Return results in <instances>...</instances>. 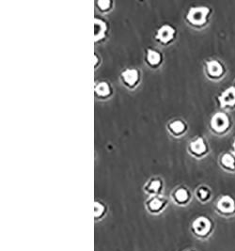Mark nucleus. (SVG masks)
I'll list each match as a JSON object with an SVG mask.
<instances>
[{"label": "nucleus", "mask_w": 235, "mask_h": 251, "mask_svg": "<svg viewBox=\"0 0 235 251\" xmlns=\"http://www.w3.org/2000/svg\"><path fill=\"white\" fill-rule=\"evenodd\" d=\"M213 224L208 217H197L191 224V232L198 239L205 240L209 238L213 232Z\"/></svg>", "instance_id": "obj_1"}, {"label": "nucleus", "mask_w": 235, "mask_h": 251, "mask_svg": "<svg viewBox=\"0 0 235 251\" xmlns=\"http://www.w3.org/2000/svg\"><path fill=\"white\" fill-rule=\"evenodd\" d=\"M209 12L210 10L207 7H193L187 13L186 18L193 25H202L206 22Z\"/></svg>", "instance_id": "obj_2"}, {"label": "nucleus", "mask_w": 235, "mask_h": 251, "mask_svg": "<svg viewBox=\"0 0 235 251\" xmlns=\"http://www.w3.org/2000/svg\"><path fill=\"white\" fill-rule=\"evenodd\" d=\"M216 210L223 216L235 214V201L231 196H223L216 203Z\"/></svg>", "instance_id": "obj_3"}, {"label": "nucleus", "mask_w": 235, "mask_h": 251, "mask_svg": "<svg viewBox=\"0 0 235 251\" xmlns=\"http://www.w3.org/2000/svg\"><path fill=\"white\" fill-rule=\"evenodd\" d=\"M167 206V201L160 196H153L146 201V208L150 214L157 215L164 211Z\"/></svg>", "instance_id": "obj_4"}, {"label": "nucleus", "mask_w": 235, "mask_h": 251, "mask_svg": "<svg viewBox=\"0 0 235 251\" xmlns=\"http://www.w3.org/2000/svg\"><path fill=\"white\" fill-rule=\"evenodd\" d=\"M211 126L213 127V130L218 133L224 132L230 126V121H229L228 116L224 113H221V112L216 113L212 118Z\"/></svg>", "instance_id": "obj_5"}, {"label": "nucleus", "mask_w": 235, "mask_h": 251, "mask_svg": "<svg viewBox=\"0 0 235 251\" xmlns=\"http://www.w3.org/2000/svg\"><path fill=\"white\" fill-rule=\"evenodd\" d=\"M175 35V29L169 25H164L157 30V39L161 43L167 44L170 42Z\"/></svg>", "instance_id": "obj_6"}, {"label": "nucleus", "mask_w": 235, "mask_h": 251, "mask_svg": "<svg viewBox=\"0 0 235 251\" xmlns=\"http://www.w3.org/2000/svg\"><path fill=\"white\" fill-rule=\"evenodd\" d=\"M172 198L175 203L180 205H185L190 201V193L185 187H179L174 191Z\"/></svg>", "instance_id": "obj_7"}, {"label": "nucleus", "mask_w": 235, "mask_h": 251, "mask_svg": "<svg viewBox=\"0 0 235 251\" xmlns=\"http://www.w3.org/2000/svg\"><path fill=\"white\" fill-rule=\"evenodd\" d=\"M219 102L221 106H234L235 104V88L232 87L227 89L219 97Z\"/></svg>", "instance_id": "obj_8"}, {"label": "nucleus", "mask_w": 235, "mask_h": 251, "mask_svg": "<svg viewBox=\"0 0 235 251\" xmlns=\"http://www.w3.org/2000/svg\"><path fill=\"white\" fill-rule=\"evenodd\" d=\"M122 75L125 83L130 87H134L139 79L138 71L135 69H126L125 71H123Z\"/></svg>", "instance_id": "obj_9"}, {"label": "nucleus", "mask_w": 235, "mask_h": 251, "mask_svg": "<svg viewBox=\"0 0 235 251\" xmlns=\"http://www.w3.org/2000/svg\"><path fill=\"white\" fill-rule=\"evenodd\" d=\"M106 32V24L101 19L96 18L94 20V40L97 42L104 38Z\"/></svg>", "instance_id": "obj_10"}, {"label": "nucleus", "mask_w": 235, "mask_h": 251, "mask_svg": "<svg viewBox=\"0 0 235 251\" xmlns=\"http://www.w3.org/2000/svg\"><path fill=\"white\" fill-rule=\"evenodd\" d=\"M162 187H163L162 182L158 179H154L146 184L145 191L148 194L152 195V197L158 196L161 193Z\"/></svg>", "instance_id": "obj_11"}, {"label": "nucleus", "mask_w": 235, "mask_h": 251, "mask_svg": "<svg viewBox=\"0 0 235 251\" xmlns=\"http://www.w3.org/2000/svg\"><path fill=\"white\" fill-rule=\"evenodd\" d=\"M207 71L213 77H218L223 74V66L217 60H211L207 62Z\"/></svg>", "instance_id": "obj_12"}, {"label": "nucleus", "mask_w": 235, "mask_h": 251, "mask_svg": "<svg viewBox=\"0 0 235 251\" xmlns=\"http://www.w3.org/2000/svg\"><path fill=\"white\" fill-rule=\"evenodd\" d=\"M191 151L198 154V155H201L203 154L205 151H206V144L203 140L202 137H198L196 140L192 141L190 144Z\"/></svg>", "instance_id": "obj_13"}, {"label": "nucleus", "mask_w": 235, "mask_h": 251, "mask_svg": "<svg viewBox=\"0 0 235 251\" xmlns=\"http://www.w3.org/2000/svg\"><path fill=\"white\" fill-rule=\"evenodd\" d=\"M107 211V208L102 201H96L94 202V218L96 221H99L104 218Z\"/></svg>", "instance_id": "obj_14"}, {"label": "nucleus", "mask_w": 235, "mask_h": 251, "mask_svg": "<svg viewBox=\"0 0 235 251\" xmlns=\"http://www.w3.org/2000/svg\"><path fill=\"white\" fill-rule=\"evenodd\" d=\"M147 60L151 65L157 66L161 62V55L157 50L149 49L147 51Z\"/></svg>", "instance_id": "obj_15"}, {"label": "nucleus", "mask_w": 235, "mask_h": 251, "mask_svg": "<svg viewBox=\"0 0 235 251\" xmlns=\"http://www.w3.org/2000/svg\"><path fill=\"white\" fill-rule=\"evenodd\" d=\"M95 92L101 97H105L111 93V88L106 82H100L95 86Z\"/></svg>", "instance_id": "obj_16"}, {"label": "nucleus", "mask_w": 235, "mask_h": 251, "mask_svg": "<svg viewBox=\"0 0 235 251\" xmlns=\"http://www.w3.org/2000/svg\"><path fill=\"white\" fill-rule=\"evenodd\" d=\"M169 128L174 134L178 135L185 130V125L182 121H174L169 125Z\"/></svg>", "instance_id": "obj_17"}, {"label": "nucleus", "mask_w": 235, "mask_h": 251, "mask_svg": "<svg viewBox=\"0 0 235 251\" xmlns=\"http://www.w3.org/2000/svg\"><path fill=\"white\" fill-rule=\"evenodd\" d=\"M221 162L224 165L227 169H231V170H235V157L230 154V153H226L222 158H221Z\"/></svg>", "instance_id": "obj_18"}, {"label": "nucleus", "mask_w": 235, "mask_h": 251, "mask_svg": "<svg viewBox=\"0 0 235 251\" xmlns=\"http://www.w3.org/2000/svg\"><path fill=\"white\" fill-rule=\"evenodd\" d=\"M197 195H198V198L200 201H206L210 199V191L208 190V188L206 187H201L198 189L197 191Z\"/></svg>", "instance_id": "obj_19"}, {"label": "nucleus", "mask_w": 235, "mask_h": 251, "mask_svg": "<svg viewBox=\"0 0 235 251\" xmlns=\"http://www.w3.org/2000/svg\"><path fill=\"white\" fill-rule=\"evenodd\" d=\"M97 5L99 6V8L103 10V11H105V10H108L111 6V1L110 0H99L97 2Z\"/></svg>", "instance_id": "obj_20"}, {"label": "nucleus", "mask_w": 235, "mask_h": 251, "mask_svg": "<svg viewBox=\"0 0 235 251\" xmlns=\"http://www.w3.org/2000/svg\"><path fill=\"white\" fill-rule=\"evenodd\" d=\"M193 251V250H186V251Z\"/></svg>", "instance_id": "obj_21"}, {"label": "nucleus", "mask_w": 235, "mask_h": 251, "mask_svg": "<svg viewBox=\"0 0 235 251\" xmlns=\"http://www.w3.org/2000/svg\"><path fill=\"white\" fill-rule=\"evenodd\" d=\"M234 148L235 149V143H234Z\"/></svg>", "instance_id": "obj_22"}]
</instances>
